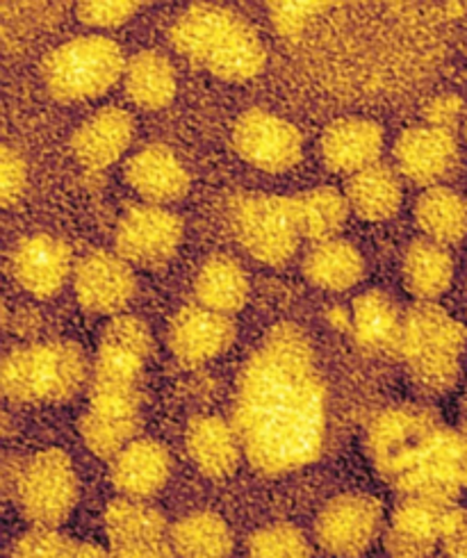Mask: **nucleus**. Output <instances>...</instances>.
Here are the masks:
<instances>
[{
    "instance_id": "obj_35",
    "label": "nucleus",
    "mask_w": 467,
    "mask_h": 558,
    "mask_svg": "<svg viewBox=\"0 0 467 558\" xmlns=\"http://www.w3.org/2000/svg\"><path fill=\"white\" fill-rule=\"evenodd\" d=\"M69 547L71 541H67L58 529L35 526L14 543L10 558H67Z\"/></svg>"
},
{
    "instance_id": "obj_27",
    "label": "nucleus",
    "mask_w": 467,
    "mask_h": 558,
    "mask_svg": "<svg viewBox=\"0 0 467 558\" xmlns=\"http://www.w3.org/2000/svg\"><path fill=\"white\" fill-rule=\"evenodd\" d=\"M194 294L199 306L230 317L244 308L249 299V276L236 258L219 253L201 265L194 278Z\"/></svg>"
},
{
    "instance_id": "obj_38",
    "label": "nucleus",
    "mask_w": 467,
    "mask_h": 558,
    "mask_svg": "<svg viewBox=\"0 0 467 558\" xmlns=\"http://www.w3.org/2000/svg\"><path fill=\"white\" fill-rule=\"evenodd\" d=\"M322 10H328V5L324 3H272L270 5L274 28L288 39H297L306 31L310 19L320 14Z\"/></svg>"
},
{
    "instance_id": "obj_18",
    "label": "nucleus",
    "mask_w": 467,
    "mask_h": 558,
    "mask_svg": "<svg viewBox=\"0 0 467 558\" xmlns=\"http://www.w3.org/2000/svg\"><path fill=\"white\" fill-rule=\"evenodd\" d=\"M454 506L422 497H402L385 534L387 554L393 558H431Z\"/></svg>"
},
{
    "instance_id": "obj_11",
    "label": "nucleus",
    "mask_w": 467,
    "mask_h": 558,
    "mask_svg": "<svg viewBox=\"0 0 467 558\" xmlns=\"http://www.w3.org/2000/svg\"><path fill=\"white\" fill-rule=\"evenodd\" d=\"M185 226L176 213L165 206H135L117 226V253L137 267H160L169 263L183 242Z\"/></svg>"
},
{
    "instance_id": "obj_46",
    "label": "nucleus",
    "mask_w": 467,
    "mask_h": 558,
    "mask_svg": "<svg viewBox=\"0 0 467 558\" xmlns=\"http://www.w3.org/2000/svg\"><path fill=\"white\" fill-rule=\"evenodd\" d=\"M465 140H467V117H465Z\"/></svg>"
},
{
    "instance_id": "obj_31",
    "label": "nucleus",
    "mask_w": 467,
    "mask_h": 558,
    "mask_svg": "<svg viewBox=\"0 0 467 558\" xmlns=\"http://www.w3.org/2000/svg\"><path fill=\"white\" fill-rule=\"evenodd\" d=\"M299 235L310 242H328L343 231L349 217V201L335 187H318L290 196Z\"/></svg>"
},
{
    "instance_id": "obj_12",
    "label": "nucleus",
    "mask_w": 467,
    "mask_h": 558,
    "mask_svg": "<svg viewBox=\"0 0 467 558\" xmlns=\"http://www.w3.org/2000/svg\"><path fill=\"white\" fill-rule=\"evenodd\" d=\"M383 509L376 497L347 493L333 497L318 518L320 545L335 558H358L379 536Z\"/></svg>"
},
{
    "instance_id": "obj_24",
    "label": "nucleus",
    "mask_w": 467,
    "mask_h": 558,
    "mask_svg": "<svg viewBox=\"0 0 467 558\" xmlns=\"http://www.w3.org/2000/svg\"><path fill=\"white\" fill-rule=\"evenodd\" d=\"M404 317L385 292L360 294L351 308V333L356 344L372 356H391L402 349Z\"/></svg>"
},
{
    "instance_id": "obj_29",
    "label": "nucleus",
    "mask_w": 467,
    "mask_h": 558,
    "mask_svg": "<svg viewBox=\"0 0 467 558\" xmlns=\"http://www.w3.org/2000/svg\"><path fill=\"white\" fill-rule=\"evenodd\" d=\"M349 208L362 221H385L402 208L404 187L399 175L387 165H374L351 175L347 183Z\"/></svg>"
},
{
    "instance_id": "obj_26",
    "label": "nucleus",
    "mask_w": 467,
    "mask_h": 558,
    "mask_svg": "<svg viewBox=\"0 0 467 558\" xmlns=\"http://www.w3.org/2000/svg\"><path fill=\"white\" fill-rule=\"evenodd\" d=\"M123 87L128 98L142 110L160 112L176 98V71L171 62L158 50H140L128 60L123 73Z\"/></svg>"
},
{
    "instance_id": "obj_28",
    "label": "nucleus",
    "mask_w": 467,
    "mask_h": 558,
    "mask_svg": "<svg viewBox=\"0 0 467 558\" xmlns=\"http://www.w3.org/2000/svg\"><path fill=\"white\" fill-rule=\"evenodd\" d=\"M303 274L310 283L328 292H345L358 286L366 276V260L360 251L345 240L320 242L308 251Z\"/></svg>"
},
{
    "instance_id": "obj_44",
    "label": "nucleus",
    "mask_w": 467,
    "mask_h": 558,
    "mask_svg": "<svg viewBox=\"0 0 467 558\" xmlns=\"http://www.w3.org/2000/svg\"><path fill=\"white\" fill-rule=\"evenodd\" d=\"M326 317H328L331 326L337 328V331H351V317H349V313L343 306L331 308Z\"/></svg>"
},
{
    "instance_id": "obj_13",
    "label": "nucleus",
    "mask_w": 467,
    "mask_h": 558,
    "mask_svg": "<svg viewBox=\"0 0 467 558\" xmlns=\"http://www.w3.org/2000/svg\"><path fill=\"white\" fill-rule=\"evenodd\" d=\"M77 303L94 315L119 317L137 290V278L119 253L92 251L73 269Z\"/></svg>"
},
{
    "instance_id": "obj_3",
    "label": "nucleus",
    "mask_w": 467,
    "mask_h": 558,
    "mask_svg": "<svg viewBox=\"0 0 467 558\" xmlns=\"http://www.w3.org/2000/svg\"><path fill=\"white\" fill-rule=\"evenodd\" d=\"M169 39L180 56L226 83L253 81L267 62L253 25L221 5H190L171 23Z\"/></svg>"
},
{
    "instance_id": "obj_21",
    "label": "nucleus",
    "mask_w": 467,
    "mask_h": 558,
    "mask_svg": "<svg viewBox=\"0 0 467 558\" xmlns=\"http://www.w3.org/2000/svg\"><path fill=\"white\" fill-rule=\"evenodd\" d=\"M125 183L151 206H167L190 192V173L171 148L151 144L125 162Z\"/></svg>"
},
{
    "instance_id": "obj_34",
    "label": "nucleus",
    "mask_w": 467,
    "mask_h": 558,
    "mask_svg": "<svg viewBox=\"0 0 467 558\" xmlns=\"http://www.w3.org/2000/svg\"><path fill=\"white\" fill-rule=\"evenodd\" d=\"M249 558H313V551L297 526L276 522L251 536Z\"/></svg>"
},
{
    "instance_id": "obj_2",
    "label": "nucleus",
    "mask_w": 467,
    "mask_h": 558,
    "mask_svg": "<svg viewBox=\"0 0 467 558\" xmlns=\"http://www.w3.org/2000/svg\"><path fill=\"white\" fill-rule=\"evenodd\" d=\"M458 430L422 405H395L368 428V451L376 472L402 497L452 504L460 495L456 474Z\"/></svg>"
},
{
    "instance_id": "obj_1",
    "label": "nucleus",
    "mask_w": 467,
    "mask_h": 558,
    "mask_svg": "<svg viewBox=\"0 0 467 558\" xmlns=\"http://www.w3.org/2000/svg\"><path fill=\"white\" fill-rule=\"evenodd\" d=\"M232 426L249 463L278 476L313 463L326 434V388L310 338L278 324L238 378Z\"/></svg>"
},
{
    "instance_id": "obj_17",
    "label": "nucleus",
    "mask_w": 467,
    "mask_h": 558,
    "mask_svg": "<svg viewBox=\"0 0 467 558\" xmlns=\"http://www.w3.org/2000/svg\"><path fill=\"white\" fill-rule=\"evenodd\" d=\"M395 162L406 181L435 187L447 179L458 162V144L452 131L433 125H415L399 135L395 144Z\"/></svg>"
},
{
    "instance_id": "obj_30",
    "label": "nucleus",
    "mask_w": 467,
    "mask_h": 558,
    "mask_svg": "<svg viewBox=\"0 0 467 558\" xmlns=\"http://www.w3.org/2000/svg\"><path fill=\"white\" fill-rule=\"evenodd\" d=\"M415 223L435 244H458L467 235V201L443 185L424 190L412 208Z\"/></svg>"
},
{
    "instance_id": "obj_14",
    "label": "nucleus",
    "mask_w": 467,
    "mask_h": 558,
    "mask_svg": "<svg viewBox=\"0 0 467 558\" xmlns=\"http://www.w3.org/2000/svg\"><path fill=\"white\" fill-rule=\"evenodd\" d=\"M142 392H89V405L81 417V436L98 459L117 456L135 442L140 428Z\"/></svg>"
},
{
    "instance_id": "obj_33",
    "label": "nucleus",
    "mask_w": 467,
    "mask_h": 558,
    "mask_svg": "<svg viewBox=\"0 0 467 558\" xmlns=\"http://www.w3.org/2000/svg\"><path fill=\"white\" fill-rule=\"evenodd\" d=\"M103 526H106L112 547H117L165 538L167 520L144 499L123 497L108 504L106 513H103Z\"/></svg>"
},
{
    "instance_id": "obj_41",
    "label": "nucleus",
    "mask_w": 467,
    "mask_h": 558,
    "mask_svg": "<svg viewBox=\"0 0 467 558\" xmlns=\"http://www.w3.org/2000/svg\"><path fill=\"white\" fill-rule=\"evenodd\" d=\"M173 547L165 538L144 541L131 545H117L110 551V558H173Z\"/></svg>"
},
{
    "instance_id": "obj_22",
    "label": "nucleus",
    "mask_w": 467,
    "mask_h": 558,
    "mask_svg": "<svg viewBox=\"0 0 467 558\" xmlns=\"http://www.w3.org/2000/svg\"><path fill=\"white\" fill-rule=\"evenodd\" d=\"M110 476L119 493L146 501L167 486L171 476V453L158 440H135L112 461Z\"/></svg>"
},
{
    "instance_id": "obj_37",
    "label": "nucleus",
    "mask_w": 467,
    "mask_h": 558,
    "mask_svg": "<svg viewBox=\"0 0 467 558\" xmlns=\"http://www.w3.org/2000/svg\"><path fill=\"white\" fill-rule=\"evenodd\" d=\"M25 185H28V167L14 148L3 144L0 148V203L5 210L21 201Z\"/></svg>"
},
{
    "instance_id": "obj_10",
    "label": "nucleus",
    "mask_w": 467,
    "mask_h": 558,
    "mask_svg": "<svg viewBox=\"0 0 467 558\" xmlns=\"http://www.w3.org/2000/svg\"><path fill=\"white\" fill-rule=\"evenodd\" d=\"M232 144L242 160L267 173L290 171L303 156V140L297 125L263 108H251L238 117L232 125Z\"/></svg>"
},
{
    "instance_id": "obj_25",
    "label": "nucleus",
    "mask_w": 467,
    "mask_h": 558,
    "mask_svg": "<svg viewBox=\"0 0 467 558\" xmlns=\"http://www.w3.org/2000/svg\"><path fill=\"white\" fill-rule=\"evenodd\" d=\"M402 276L406 290L420 303H433L454 281V260L443 244L412 240L404 253Z\"/></svg>"
},
{
    "instance_id": "obj_19",
    "label": "nucleus",
    "mask_w": 467,
    "mask_h": 558,
    "mask_svg": "<svg viewBox=\"0 0 467 558\" xmlns=\"http://www.w3.org/2000/svg\"><path fill=\"white\" fill-rule=\"evenodd\" d=\"M133 137V114L123 108L108 106L81 123V129L71 137V150L87 171H103L121 160Z\"/></svg>"
},
{
    "instance_id": "obj_16",
    "label": "nucleus",
    "mask_w": 467,
    "mask_h": 558,
    "mask_svg": "<svg viewBox=\"0 0 467 558\" xmlns=\"http://www.w3.org/2000/svg\"><path fill=\"white\" fill-rule=\"evenodd\" d=\"M236 340V324L228 315L203 306L180 308L169 324V349L185 367L215 361Z\"/></svg>"
},
{
    "instance_id": "obj_6",
    "label": "nucleus",
    "mask_w": 467,
    "mask_h": 558,
    "mask_svg": "<svg viewBox=\"0 0 467 558\" xmlns=\"http://www.w3.org/2000/svg\"><path fill=\"white\" fill-rule=\"evenodd\" d=\"M121 46L100 35L75 37L60 44L41 62V75L48 94L60 104H83V100L108 94L125 73Z\"/></svg>"
},
{
    "instance_id": "obj_20",
    "label": "nucleus",
    "mask_w": 467,
    "mask_h": 558,
    "mask_svg": "<svg viewBox=\"0 0 467 558\" xmlns=\"http://www.w3.org/2000/svg\"><path fill=\"white\" fill-rule=\"evenodd\" d=\"M322 158L333 173L356 175L383 154V129L372 119L347 117L333 121L322 135Z\"/></svg>"
},
{
    "instance_id": "obj_36",
    "label": "nucleus",
    "mask_w": 467,
    "mask_h": 558,
    "mask_svg": "<svg viewBox=\"0 0 467 558\" xmlns=\"http://www.w3.org/2000/svg\"><path fill=\"white\" fill-rule=\"evenodd\" d=\"M140 8V3H119V0H112V3L110 0H87V3L77 5V19L89 28L110 31L131 21Z\"/></svg>"
},
{
    "instance_id": "obj_40",
    "label": "nucleus",
    "mask_w": 467,
    "mask_h": 558,
    "mask_svg": "<svg viewBox=\"0 0 467 558\" xmlns=\"http://www.w3.org/2000/svg\"><path fill=\"white\" fill-rule=\"evenodd\" d=\"M424 117H427V125H433V129L454 131V125L463 117V100L452 94L438 96L424 108Z\"/></svg>"
},
{
    "instance_id": "obj_15",
    "label": "nucleus",
    "mask_w": 467,
    "mask_h": 558,
    "mask_svg": "<svg viewBox=\"0 0 467 558\" xmlns=\"http://www.w3.org/2000/svg\"><path fill=\"white\" fill-rule=\"evenodd\" d=\"M14 281L37 299H50L67 286L73 258L71 248L60 238L37 233L23 238L10 258Z\"/></svg>"
},
{
    "instance_id": "obj_8",
    "label": "nucleus",
    "mask_w": 467,
    "mask_h": 558,
    "mask_svg": "<svg viewBox=\"0 0 467 558\" xmlns=\"http://www.w3.org/2000/svg\"><path fill=\"white\" fill-rule=\"evenodd\" d=\"M16 501L35 526L58 529L75 509L77 474L62 449H44L21 468Z\"/></svg>"
},
{
    "instance_id": "obj_7",
    "label": "nucleus",
    "mask_w": 467,
    "mask_h": 558,
    "mask_svg": "<svg viewBox=\"0 0 467 558\" xmlns=\"http://www.w3.org/2000/svg\"><path fill=\"white\" fill-rule=\"evenodd\" d=\"M232 235L258 263L280 267L299 248V228L290 196L244 192L228 203Z\"/></svg>"
},
{
    "instance_id": "obj_5",
    "label": "nucleus",
    "mask_w": 467,
    "mask_h": 558,
    "mask_svg": "<svg viewBox=\"0 0 467 558\" xmlns=\"http://www.w3.org/2000/svg\"><path fill=\"white\" fill-rule=\"evenodd\" d=\"M467 331L435 303H418L404 315L402 359L415 384L427 392H447L460 376Z\"/></svg>"
},
{
    "instance_id": "obj_23",
    "label": "nucleus",
    "mask_w": 467,
    "mask_h": 558,
    "mask_svg": "<svg viewBox=\"0 0 467 558\" xmlns=\"http://www.w3.org/2000/svg\"><path fill=\"white\" fill-rule=\"evenodd\" d=\"M185 445L192 463L211 478L230 476L244 453L236 426L217 415L194 417L185 430Z\"/></svg>"
},
{
    "instance_id": "obj_32",
    "label": "nucleus",
    "mask_w": 467,
    "mask_h": 558,
    "mask_svg": "<svg viewBox=\"0 0 467 558\" xmlns=\"http://www.w3.org/2000/svg\"><path fill=\"white\" fill-rule=\"evenodd\" d=\"M169 543L178 558H228L232 551L226 520L211 511H196L178 520Z\"/></svg>"
},
{
    "instance_id": "obj_42",
    "label": "nucleus",
    "mask_w": 467,
    "mask_h": 558,
    "mask_svg": "<svg viewBox=\"0 0 467 558\" xmlns=\"http://www.w3.org/2000/svg\"><path fill=\"white\" fill-rule=\"evenodd\" d=\"M67 558H110V554L96 543H71Z\"/></svg>"
},
{
    "instance_id": "obj_9",
    "label": "nucleus",
    "mask_w": 467,
    "mask_h": 558,
    "mask_svg": "<svg viewBox=\"0 0 467 558\" xmlns=\"http://www.w3.org/2000/svg\"><path fill=\"white\" fill-rule=\"evenodd\" d=\"M151 351L153 336L140 317H112L98 340L89 392H140Z\"/></svg>"
},
{
    "instance_id": "obj_39",
    "label": "nucleus",
    "mask_w": 467,
    "mask_h": 558,
    "mask_svg": "<svg viewBox=\"0 0 467 558\" xmlns=\"http://www.w3.org/2000/svg\"><path fill=\"white\" fill-rule=\"evenodd\" d=\"M445 558H467V509H454L447 513L443 536H440Z\"/></svg>"
},
{
    "instance_id": "obj_45",
    "label": "nucleus",
    "mask_w": 467,
    "mask_h": 558,
    "mask_svg": "<svg viewBox=\"0 0 467 558\" xmlns=\"http://www.w3.org/2000/svg\"><path fill=\"white\" fill-rule=\"evenodd\" d=\"M465 430H467V405H465Z\"/></svg>"
},
{
    "instance_id": "obj_43",
    "label": "nucleus",
    "mask_w": 467,
    "mask_h": 558,
    "mask_svg": "<svg viewBox=\"0 0 467 558\" xmlns=\"http://www.w3.org/2000/svg\"><path fill=\"white\" fill-rule=\"evenodd\" d=\"M456 474H458V484H460V488H467V430H458Z\"/></svg>"
},
{
    "instance_id": "obj_4",
    "label": "nucleus",
    "mask_w": 467,
    "mask_h": 558,
    "mask_svg": "<svg viewBox=\"0 0 467 558\" xmlns=\"http://www.w3.org/2000/svg\"><path fill=\"white\" fill-rule=\"evenodd\" d=\"M85 380V353L67 340L16 349L0 367V388L16 403H62L81 392Z\"/></svg>"
}]
</instances>
